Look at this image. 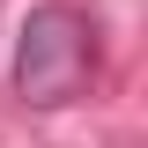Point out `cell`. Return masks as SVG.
Returning a JSON list of instances; mask_svg holds the SVG:
<instances>
[{
    "mask_svg": "<svg viewBox=\"0 0 148 148\" xmlns=\"http://www.w3.org/2000/svg\"><path fill=\"white\" fill-rule=\"evenodd\" d=\"M96 74V22L74 8V0H45L22 15V37H15V96L37 111L52 104H74Z\"/></svg>",
    "mask_w": 148,
    "mask_h": 148,
    "instance_id": "6da1fadb",
    "label": "cell"
}]
</instances>
